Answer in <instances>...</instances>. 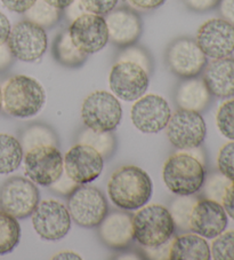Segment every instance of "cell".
I'll return each mask as SVG.
<instances>
[{
    "label": "cell",
    "instance_id": "6da1fadb",
    "mask_svg": "<svg viewBox=\"0 0 234 260\" xmlns=\"http://www.w3.org/2000/svg\"><path fill=\"white\" fill-rule=\"evenodd\" d=\"M152 192L150 176L135 165H126L115 170L107 182L109 199L124 211H134L147 204Z\"/></svg>",
    "mask_w": 234,
    "mask_h": 260
},
{
    "label": "cell",
    "instance_id": "7a4b0ae2",
    "mask_svg": "<svg viewBox=\"0 0 234 260\" xmlns=\"http://www.w3.org/2000/svg\"><path fill=\"white\" fill-rule=\"evenodd\" d=\"M206 179L204 159L190 150L175 152L163 168L166 187L177 196H191L202 189Z\"/></svg>",
    "mask_w": 234,
    "mask_h": 260
},
{
    "label": "cell",
    "instance_id": "3957f363",
    "mask_svg": "<svg viewBox=\"0 0 234 260\" xmlns=\"http://www.w3.org/2000/svg\"><path fill=\"white\" fill-rule=\"evenodd\" d=\"M46 103V93L37 79L17 75L8 79L3 89V108L15 118H30Z\"/></svg>",
    "mask_w": 234,
    "mask_h": 260
},
{
    "label": "cell",
    "instance_id": "277c9868",
    "mask_svg": "<svg viewBox=\"0 0 234 260\" xmlns=\"http://www.w3.org/2000/svg\"><path fill=\"white\" fill-rule=\"evenodd\" d=\"M176 230L168 208L160 204L144 205L133 216L134 240L143 248L168 243Z\"/></svg>",
    "mask_w": 234,
    "mask_h": 260
},
{
    "label": "cell",
    "instance_id": "5b68a950",
    "mask_svg": "<svg viewBox=\"0 0 234 260\" xmlns=\"http://www.w3.org/2000/svg\"><path fill=\"white\" fill-rule=\"evenodd\" d=\"M67 210L76 225L83 228H96L109 213L106 197L98 188L79 185L67 196Z\"/></svg>",
    "mask_w": 234,
    "mask_h": 260
},
{
    "label": "cell",
    "instance_id": "8992f818",
    "mask_svg": "<svg viewBox=\"0 0 234 260\" xmlns=\"http://www.w3.org/2000/svg\"><path fill=\"white\" fill-rule=\"evenodd\" d=\"M123 118V107L113 93L95 91L83 101L82 119L85 126L98 132H113Z\"/></svg>",
    "mask_w": 234,
    "mask_h": 260
},
{
    "label": "cell",
    "instance_id": "52a82bcc",
    "mask_svg": "<svg viewBox=\"0 0 234 260\" xmlns=\"http://www.w3.org/2000/svg\"><path fill=\"white\" fill-rule=\"evenodd\" d=\"M40 202L35 183L24 177H12L0 187V209L17 219L29 218Z\"/></svg>",
    "mask_w": 234,
    "mask_h": 260
},
{
    "label": "cell",
    "instance_id": "ba28073f",
    "mask_svg": "<svg viewBox=\"0 0 234 260\" xmlns=\"http://www.w3.org/2000/svg\"><path fill=\"white\" fill-rule=\"evenodd\" d=\"M169 142L179 150L199 148L207 136V125L200 113L178 109L170 116L166 126Z\"/></svg>",
    "mask_w": 234,
    "mask_h": 260
},
{
    "label": "cell",
    "instance_id": "9c48e42d",
    "mask_svg": "<svg viewBox=\"0 0 234 260\" xmlns=\"http://www.w3.org/2000/svg\"><path fill=\"white\" fill-rule=\"evenodd\" d=\"M165 60L170 73L181 79L198 77L208 62L196 39L190 37L173 40L166 49Z\"/></svg>",
    "mask_w": 234,
    "mask_h": 260
},
{
    "label": "cell",
    "instance_id": "30bf717a",
    "mask_svg": "<svg viewBox=\"0 0 234 260\" xmlns=\"http://www.w3.org/2000/svg\"><path fill=\"white\" fill-rule=\"evenodd\" d=\"M24 154L25 174L35 185L52 186L64 172V157L55 146H38Z\"/></svg>",
    "mask_w": 234,
    "mask_h": 260
},
{
    "label": "cell",
    "instance_id": "8fae6325",
    "mask_svg": "<svg viewBox=\"0 0 234 260\" xmlns=\"http://www.w3.org/2000/svg\"><path fill=\"white\" fill-rule=\"evenodd\" d=\"M7 45L15 59L23 62H35L46 53L48 38L42 26L23 20L12 26Z\"/></svg>",
    "mask_w": 234,
    "mask_h": 260
},
{
    "label": "cell",
    "instance_id": "7c38bea8",
    "mask_svg": "<svg viewBox=\"0 0 234 260\" xmlns=\"http://www.w3.org/2000/svg\"><path fill=\"white\" fill-rule=\"evenodd\" d=\"M31 217L34 232L43 240H62L71 230L69 210L64 204L55 200L39 202Z\"/></svg>",
    "mask_w": 234,
    "mask_h": 260
},
{
    "label": "cell",
    "instance_id": "4fadbf2b",
    "mask_svg": "<svg viewBox=\"0 0 234 260\" xmlns=\"http://www.w3.org/2000/svg\"><path fill=\"white\" fill-rule=\"evenodd\" d=\"M67 31L75 46L88 55L100 52L109 42L105 17L93 13H84L75 17Z\"/></svg>",
    "mask_w": 234,
    "mask_h": 260
},
{
    "label": "cell",
    "instance_id": "5bb4252c",
    "mask_svg": "<svg viewBox=\"0 0 234 260\" xmlns=\"http://www.w3.org/2000/svg\"><path fill=\"white\" fill-rule=\"evenodd\" d=\"M150 75L133 62H115L109 76L110 89L121 100L133 102L147 91Z\"/></svg>",
    "mask_w": 234,
    "mask_h": 260
},
{
    "label": "cell",
    "instance_id": "9a60e30c",
    "mask_svg": "<svg viewBox=\"0 0 234 260\" xmlns=\"http://www.w3.org/2000/svg\"><path fill=\"white\" fill-rule=\"evenodd\" d=\"M134 102L130 118L138 131L155 134L166 128L172 116V110L166 99L155 94H147Z\"/></svg>",
    "mask_w": 234,
    "mask_h": 260
},
{
    "label": "cell",
    "instance_id": "2e32d148",
    "mask_svg": "<svg viewBox=\"0 0 234 260\" xmlns=\"http://www.w3.org/2000/svg\"><path fill=\"white\" fill-rule=\"evenodd\" d=\"M104 158L93 147L76 143L64 156V172L79 185H88L101 176Z\"/></svg>",
    "mask_w": 234,
    "mask_h": 260
},
{
    "label": "cell",
    "instance_id": "e0dca14e",
    "mask_svg": "<svg viewBox=\"0 0 234 260\" xmlns=\"http://www.w3.org/2000/svg\"><path fill=\"white\" fill-rule=\"evenodd\" d=\"M196 42L210 59L231 56L234 53V25L223 19L206 21L198 30Z\"/></svg>",
    "mask_w": 234,
    "mask_h": 260
},
{
    "label": "cell",
    "instance_id": "ac0fdd59",
    "mask_svg": "<svg viewBox=\"0 0 234 260\" xmlns=\"http://www.w3.org/2000/svg\"><path fill=\"white\" fill-rule=\"evenodd\" d=\"M228 216L218 202L201 199L196 202L190 218V231L205 239L213 240L227 227Z\"/></svg>",
    "mask_w": 234,
    "mask_h": 260
},
{
    "label": "cell",
    "instance_id": "d6986e66",
    "mask_svg": "<svg viewBox=\"0 0 234 260\" xmlns=\"http://www.w3.org/2000/svg\"><path fill=\"white\" fill-rule=\"evenodd\" d=\"M109 42L123 48L136 44L143 32V22L138 13L130 7H118L107 13Z\"/></svg>",
    "mask_w": 234,
    "mask_h": 260
},
{
    "label": "cell",
    "instance_id": "ffe728a7",
    "mask_svg": "<svg viewBox=\"0 0 234 260\" xmlns=\"http://www.w3.org/2000/svg\"><path fill=\"white\" fill-rule=\"evenodd\" d=\"M98 234L107 248L113 250L127 249L134 241L133 216L126 211L107 213L98 226Z\"/></svg>",
    "mask_w": 234,
    "mask_h": 260
},
{
    "label": "cell",
    "instance_id": "44dd1931",
    "mask_svg": "<svg viewBox=\"0 0 234 260\" xmlns=\"http://www.w3.org/2000/svg\"><path fill=\"white\" fill-rule=\"evenodd\" d=\"M202 80L211 95L220 99L234 96V59H211L202 70Z\"/></svg>",
    "mask_w": 234,
    "mask_h": 260
},
{
    "label": "cell",
    "instance_id": "7402d4cb",
    "mask_svg": "<svg viewBox=\"0 0 234 260\" xmlns=\"http://www.w3.org/2000/svg\"><path fill=\"white\" fill-rule=\"evenodd\" d=\"M175 101L179 109L201 113L209 106L211 94L202 79L198 77L187 78L177 85Z\"/></svg>",
    "mask_w": 234,
    "mask_h": 260
},
{
    "label": "cell",
    "instance_id": "603a6c76",
    "mask_svg": "<svg viewBox=\"0 0 234 260\" xmlns=\"http://www.w3.org/2000/svg\"><path fill=\"white\" fill-rule=\"evenodd\" d=\"M211 258L208 242L196 233H185L170 242L169 260H209Z\"/></svg>",
    "mask_w": 234,
    "mask_h": 260
},
{
    "label": "cell",
    "instance_id": "cb8c5ba5",
    "mask_svg": "<svg viewBox=\"0 0 234 260\" xmlns=\"http://www.w3.org/2000/svg\"><path fill=\"white\" fill-rule=\"evenodd\" d=\"M52 55L58 64L70 69L79 68L88 59V54L80 51L72 42L67 29L61 31L54 39Z\"/></svg>",
    "mask_w": 234,
    "mask_h": 260
},
{
    "label": "cell",
    "instance_id": "d4e9b609",
    "mask_svg": "<svg viewBox=\"0 0 234 260\" xmlns=\"http://www.w3.org/2000/svg\"><path fill=\"white\" fill-rule=\"evenodd\" d=\"M24 151L19 139L0 133V174L16 171L23 160Z\"/></svg>",
    "mask_w": 234,
    "mask_h": 260
},
{
    "label": "cell",
    "instance_id": "484cf974",
    "mask_svg": "<svg viewBox=\"0 0 234 260\" xmlns=\"http://www.w3.org/2000/svg\"><path fill=\"white\" fill-rule=\"evenodd\" d=\"M20 142L26 152L38 146H58V137L48 125L32 124L21 133Z\"/></svg>",
    "mask_w": 234,
    "mask_h": 260
},
{
    "label": "cell",
    "instance_id": "4316f807",
    "mask_svg": "<svg viewBox=\"0 0 234 260\" xmlns=\"http://www.w3.org/2000/svg\"><path fill=\"white\" fill-rule=\"evenodd\" d=\"M21 226L17 218L0 211V255L12 252L20 243Z\"/></svg>",
    "mask_w": 234,
    "mask_h": 260
},
{
    "label": "cell",
    "instance_id": "83f0119b",
    "mask_svg": "<svg viewBox=\"0 0 234 260\" xmlns=\"http://www.w3.org/2000/svg\"><path fill=\"white\" fill-rule=\"evenodd\" d=\"M78 142L93 147L103 158H110L116 149V139L112 132H98L88 127L80 132Z\"/></svg>",
    "mask_w": 234,
    "mask_h": 260
},
{
    "label": "cell",
    "instance_id": "f1b7e54d",
    "mask_svg": "<svg viewBox=\"0 0 234 260\" xmlns=\"http://www.w3.org/2000/svg\"><path fill=\"white\" fill-rule=\"evenodd\" d=\"M25 20L33 22L44 29H51L61 21L63 11L49 5L45 0H37L32 7L24 13Z\"/></svg>",
    "mask_w": 234,
    "mask_h": 260
},
{
    "label": "cell",
    "instance_id": "f546056e",
    "mask_svg": "<svg viewBox=\"0 0 234 260\" xmlns=\"http://www.w3.org/2000/svg\"><path fill=\"white\" fill-rule=\"evenodd\" d=\"M198 199L191 196H178L170 204L169 211L172 214L175 226L182 232L190 231V218L193 206Z\"/></svg>",
    "mask_w": 234,
    "mask_h": 260
},
{
    "label": "cell",
    "instance_id": "4dcf8cb0",
    "mask_svg": "<svg viewBox=\"0 0 234 260\" xmlns=\"http://www.w3.org/2000/svg\"><path fill=\"white\" fill-rule=\"evenodd\" d=\"M115 62H133L141 66L148 75L153 73V59L151 54L146 48L138 46L136 44L121 48Z\"/></svg>",
    "mask_w": 234,
    "mask_h": 260
},
{
    "label": "cell",
    "instance_id": "1f68e13d",
    "mask_svg": "<svg viewBox=\"0 0 234 260\" xmlns=\"http://www.w3.org/2000/svg\"><path fill=\"white\" fill-rule=\"evenodd\" d=\"M210 244L211 258L215 260H234V231L220 233Z\"/></svg>",
    "mask_w": 234,
    "mask_h": 260
},
{
    "label": "cell",
    "instance_id": "d6a6232c",
    "mask_svg": "<svg viewBox=\"0 0 234 260\" xmlns=\"http://www.w3.org/2000/svg\"><path fill=\"white\" fill-rule=\"evenodd\" d=\"M216 125L222 136L228 140H234V99L219 106L216 113Z\"/></svg>",
    "mask_w": 234,
    "mask_h": 260
},
{
    "label": "cell",
    "instance_id": "836d02e7",
    "mask_svg": "<svg viewBox=\"0 0 234 260\" xmlns=\"http://www.w3.org/2000/svg\"><path fill=\"white\" fill-rule=\"evenodd\" d=\"M231 182L232 181L229 179H227L219 171L209 174L208 178L205 179L204 186H202L205 197L218 202V203H222L225 190H226V188Z\"/></svg>",
    "mask_w": 234,
    "mask_h": 260
},
{
    "label": "cell",
    "instance_id": "e575fe53",
    "mask_svg": "<svg viewBox=\"0 0 234 260\" xmlns=\"http://www.w3.org/2000/svg\"><path fill=\"white\" fill-rule=\"evenodd\" d=\"M218 171L234 181V140H231L220 148L217 156Z\"/></svg>",
    "mask_w": 234,
    "mask_h": 260
},
{
    "label": "cell",
    "instance_id": "d590c367",
    "mask_svg": "<svg viewBox=\"0 0 234 260\" xmlns=\"http://www.w3.org/2000/svg\"><path fill=\"white\" fill-rule=\"evenodd\" d=\"M79 2L87 13L102 16L114 10L118 4V0H79Z\"/></svg>",
    "mask_w": 234,
    "mask_h": 260
},
{
    "label": "cell",
    "instance_id": "8d00e7d4",
    "mask_svg": "<svg viewBox=\"0 0 234 260\" xmlns=\"http://www.w3.org/2000/svg\"><path fill=\"white\" fill-rule=\"evenodd\" d=\"M78 186H79V183H76L75 181L72 180V179L67 176L65 172H63L62 176L58 178L52 186H49V187H51L52 191L56 192V194H58V195L69 196Z\"/></svg>",
    "mask_w": 234,
    "mask_h": 260
},
{
    "label": "cell",
    "instance_id": "74e56055",
    "mask_svg": "<svg viewBox=\"0 0 234 260\" xmlns=\"http://www.w3.org/2000/svg\"><path fill=\"white\" fill-rule=\"evenodd\" d=\"M188 10L197 13H205L218 6L220 0H182Z\"/></svg>",
    "mask_w": 234,
    "mask_h": 260
},
{
    "label": "cell",
    "instance_id": "f35d334b",
    "mask_svg": "<svg viewBox=\"0 0 234 260\" xmlns=\"http://www.w3.org/2000/svg\"><path fill=\"white\" fill-rule=\"evenodd\" d=\"M35 2L37 0H2L3 5L8 11L19 13V14H24L30 7L33 6Z\"/></svg>",
    "mask_w": 234,
    "mask_h": 260
},
{
    "label": "cell",
    "instance_id": "ab89813d",
    "mask_svg": "<svg viewBox=\"0 0 234 260\" xmlns=\"http://www.w3.org/2000/svg\"><path fill=\"white\" fill-rule=\"evenodd\" d=\"M220 204L223 205L227 216L234 220V181L229 183V186L226 188Z\"/></svg>",
    "mask_w": 234,
    "mask_h": 260
},
{
    "label": "cell",
    "instance_id": "60d3db41",
    "mask_svg": "<svg viewBox=\"0 0 234 260\" xmlns=\"http://www.w3.org/2000/svg\"><path fill=\"white\" fill-rule=\"evenodd\" d=\"M218 10L222 19L234 25V0H220Z\"/></svg>",
    "mask_w": 234,
    "mask_h": 260
},
{
    "label": "cell",
    "instance_id": "b9f144b4",
    "mask_svg": "<svg viewBox=\"0 0 234 260\" xmlns=\"http://www.w3.org/2000/svg\"><path fill=\"white\" fill-rule=\"evenodd\" d=\"M166 0H128L134 8L142 11H153L163 6Z\"/></svg>",
    "mask_w": 234,
    "mask_h": 260
},
{
    "label": "cell",
    "instance_id": "7bdbcfd3",
    "mask_svg": "<svg viewBox=\"0 0 234 260\" xmlns=\"http://www.w3.org/2000/svg\"><path fill=\"white\" fill-rule=\"evenodd\" d=\"M169 246L170 243L168 242V243L155 246V248H144V252H145L148 255V258L151 259H168Z\"/></svg>",
    "mask_w": 234,
    "mask_h": 260
},
{
    "label": "cell",
    "instance_id": "ee69618b",
    "mask_svg": "<svg viewBox=\"0 0 234 260\" xmlns=\"http://www.w3.org/2000/svg\"><path fill=\"white\" fill-rule=\"evenodd\" d=\"M14 59L15 57L13 56L7 43L0 45V73L10 68Z\"/></svg>",
    "mask_w": 234,
    "mask_h": 260
},
{
    "label": "cell",
    "instance_id": "f6af8a7d",
    "mask_svg": "<svg viewBox=\"0 0 234 260\" xmlns=\"http://www.w3.org/2000/svg\"><path fill=\"white\" fill-rule=\"evenodd\" d=\"M11 22L5 14L0 12V45L6 44L11 34Z\"/></svg>",
    "mask_w": 234,
    "mask_h": 260
},
{
    "label": "cell",
    "instance_id": "bcb514c9",
    "mask_svg": "<svg viewBox=\"0 0 234 260\" xmlns=\"http://www.w3.org/2000/svg\"><path fill=\"white\" fill-rule=\"evenodd\" d=\"M45 2L48 3L49 5H52L53 7L63 11V10H66L72 3H74V0H45Z\"/></svg>",
    "mask_w": 234,
    "mask_h": 260
},
{
    "label": "cell",
    "instance_id": "7dc6e473",
    "mask_svg": "<svg viewBox=\"0 0 234 260\" xmlns=\"http://www.w3.org/2000/svg\"><path fill=\"white\" fill-rule=\"evenodd\" d=\"M53 259H82L78 253L72 252V251H62V252L56 253Z\"/></svg>",
    "mask_w": 234,
    "mask_h": 260
},
{
    "label": "cell",
    "instance_id": "c3c4849f",
    "mask_svg": "<svg viewBox=\"0 0 234 260\" xmlns=\"http://www.w3.org/2000/svg\"><path fill=\"white\" fill-rule=\"evenodd\" d=\"M3 108V89L0 87V110Z\"/></svg>",
    "mask_w": 234,
    "mask_h": 260
}]
</instances>
